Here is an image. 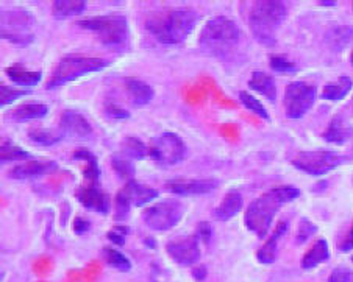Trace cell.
Returning <instances> with one entry per match:
<instances>
[{
  "mask_svg": "<svg viewBox=\"0 0 353 282\" xmlns=\"http://www.w3.org/2000/svg\"><path fill=\"white\" fill-rule=\"evenodd\" d=\"M72 158L77 161L86 162V166L83 167V178L86 181V186H99L100 169L94 153H91L88 149H79L72 153Z\"/></svg>",
  "mask_w": 353,
  "mask_h": 282,
  "instance_id": "25",
  "label": "cell"
},
{
  "mask_svg": "<svg viewBox=\"0 0 353 282\" xmlns=\"http://www.w3.org/2000/svg\"><path fill=\"white\" fill-rule=\"evenodd\" d=\"M86 10L85 0H55L52 3V14L55 19L63 21L68 17L79 16Z\"/></svg>",
  "mask_w": 353,
  "mask_h": 282,
  "instance_id": "28",
  "label": "cell"
},
{
  "mask_svg": "<svg viewBox=\"0 0 353 282\" xmlns=\"http://www.w3.org/2000/svg\"><path fill=\"white\" fill-rule=\"evenodd\" d=\"M121 151L122 156L128 158V160L143 161L149 155V147L138 138H125L121 144Z\"/></svg>",
  "mask_w": 353,
  "mask_h": 282,
  "instance_id": "30",
  "label": "cell"
},
{
  "mask_svg": "<svg viewBox=\"0 0 353 282\" xmlns=\"http://www.w3.org/2000/svg\"><path fill=\"white\" fill-rule=\"evenodd\" d=\"M330 256V251H328V243L325 239H317L316 242L311 245V248L305 252L302 259V268L303 270H311L319 265V263L325 262Z\"/></svg>",
  "mask_w": 353,
  "mask_h": 282,
  "instance_id": "26",
  "label": "cell"
},
{
  "mask_svg": "<svg viewBox=\"0 0 353 282\" xmlns=\"http://www.w3.org/2000/svg\"><path fill=\"white\" fill-rule=\"evenodd\" d=\"M185 209L176 199H164L154 206L147 208L143 214V220L154 231H169L175 228L183 219Z\"/></svg>",
  "mask_w": 353,
  "mask_h": 282,
  "instance_id": "10",
  "label": "cell"
},
{
  "mask_svg": "<svg viewBox=\"0 0 353 282\" xmlns=\"http://www.w3.org/2000/svg\"><path fill=\"white\" fill-rule=\"evenodd\" d=\"M81 206L86 208L88 210H94L102 215H107L110 213V198L99 186H85L80 187L75 193Z\"/></svg>",
  "mask_w": 353,
  "mask_h": 282,
  "instance_id": "15",
  "label": "cell"
},
{
  "mask_svg": "<svg viewBox=\"0 0 353 282\" xmlns=\"http://www.w3.org/2000/svg\"><path fill=\"white\" fill-rule=\"evenodd\" d=\"M123 87H125L127 94L130 96L134 107H145V105H149L155 97V92L152 89V86L138 78H132V76L123 78Z\"/></svg>",
  "mask_w": 353,
  "mask_h": 282,
  "instance_id": "18",
  "label": "cell"
},
{
  "mask_svg": "<svg viewBox=\"0 0 353 282\" xmlns=\"http://www.w3.org/2000/svg\"><path fill=\"white\" fill-rule=\"evenodd\" d=\"M123 192L127 193L128 199H130L132 204L134 206H145L147 203L154 202L155 198H158V191L152 189V187L145 186V184H141L138 181H128V183L122 187Z\"/></svg>",
  "mask_w": 353,
  "mask_h": 282,
  "instance_id": "23",
  "label": "cell"
},
{
  "mask_svg": "<svg viewBox=\"0 0 353 282\" xmlns=\"http://www.w3.org/2000/svg\"><path fill=\"white\" fill-rule=\"evenodd\" d=\"M111 167H113L114 173L119 176L123 181H133L134 175H137V169H134L132 160L122 156V155H114L111 158Z\"/></svg>",
  "mask_w": 353,
  "mask_h": 282,
  "instance_id": "33",
  "label": "cell"
},
{
  "mask_svg": "<svg viewBox=\"0 0 353 282\" xmlns=\"http://www.w3.org/2000/svg\"><path fill=\"white\" fill-rule=\"evenodd\" d=\"M350 63H352V66H353V52H352V55H350Z\"/></svg>",
  "mask_w": 353,
  "mask_h": 282,
  "instance_id": "49",
  "label": "cell"
},
{
  "mask_svg": "<svg viewBox=\"0 0 353 282\" xmlns=\"http://www.w3.org/2000/svg\"><path fill=\"white\" fill-rule=\"evenodd\" d=\"M353 41L352 25H333L325 33V44L333 52H343Z\"/></svg>",
  "mask_w": 353,
  "mask_h": 282,
  "instance_id": "24",
  "label": "cell"
},
{
  "mask_svg": "<svg viewBox=\"0 0 353 282\" xmlns=\"http://www.w3.org/2000/svg\"><path fill=\"white\" fill-rule=\"evenodd\" d=\"M321 5H323V7H334L336 5V2H328V0H325V2H319Z\"/></svg>",
  "mask_w": 353,
  "mask_h": 282,
  "instance_id": "48",
  "label": "cell"
},
{
  "mask_svg": "<svg viewBox=\"0 0 353 282\" xmlns=\"http://www.w3.org/2000/svg\"><path fill=\"white\" fill-rule=\"evenodd\" d=\"M345 156L336 151H302L292 160V166L311 176H323L347 162Z\"/></svg>",
  "mask_w": 353,
  "mask_h": 282,
  "instance_id": "8",
  "label": "cell"
},
{
  "mask_svg": "<svg viewBox=\"0 0 353 282\" xmlns=\"http://www.w3.org/2000/svg\"><path fill=\"white\" fill-rule=\"evenodd\" d=\"M352 262H353V257H352Z\"/></svg>",
  "mask_w": 353,
  "mask_h": 282,
  "instance_id": "50",
  "label": "cell"
},
{
  "mask_svg": "<svg viewBox=\"0 0 353 282\" xmlns=\"http://www.w3.org/2000/svg\"><path fill=\"white\" fill-rule=\"evenodd\" d=\"M103 257H105V261H107L110 267L119 270V272L127 273V272H130V270H132L130 259H128L125 254H122V252H119L114 248H110V246L103 248Z\"/></svg>",
  "mask_w": 353,
  "mask_h": 282,
  "instance_id": "34",
  "label": "cell"
},
{
  "mask_svg": "<svg viewBox=\"0 0 353 282\" xmlns=\"http://www.w3.org/2000/svg\"><path fill=\"white\" fill-rule=\"evenodd\" d=\"M316 232H317V226L314 223H311L308 219H300L297 225V231H296V242L299 245L308 242Z\"/></svg>",
  "mask_w": 353,
  "mask_h": 282,
  "instance_id": "37",
  "label": "cell"
},
{
  "mask_svg": "<svg viewBox=\"0 0 353 282\" xmlns=\"http://www.w3.org/2000/svg\"><path fill=\"white\" fill-rule=\"evenodd\" d=\"M352 281V272L349 268H334L330 278H328V282H350Z\"/></svg>",
  "mask_w": 353,
  "mask_h": 282,
  "instance_id": "43",
  "label": "cell"
},
{
  "mask_svg": "<svg viewBox=\"0 0 353 282\" xmlns=\"http://www.w3.org/2000/svg\"><path fill=\"white\" fill-rule=\"evenodd\" d=\"M338 248H339V251H343V252H349V251L353 250V226L349 229V232L345 234L344 239L341 240Z\"/></svg>",
  "mask_w": 353,
  "mask_h": 282,
  "instance_id": "45",
  "label": "cell"
},
{
  "mask_svg": "<svg viewBox=\"0 0 353 282\" xmlns=\"http://www.w3.org/2000/svg\"><path fill=\"white\" fill-rule=\"evenodd\" d=\"M317 89L305 81H292L285 89V113L290 119H302L316 103Z\"/></svg>",
  "mask_w": 353,
  "mask_h": 282,
  "instance_id": "11",
  "label": "cell"
},
{
  "mask_svg": "<svg viewBox=\"0 0 353 282\" xmlns=\"http://www.w3.org/2000/svg\"><path fill=\"white\" fill-rule=\"evenodd\" d=\"M90 228H91L90 220L83 219V217H75L74 221H72L74 232L79 234V236H81V234H86L88 231H90Z\"/></svg>",
  "mask_w": 353,
  "mask_h": 282,
  "instance_id": "44",
  "label": "cell"
},
{
  "mask_svg": "<svg viewBox=\"0 0 353 282\" xmlns=\"http://www.w3.org/2000/svg\"><path fill=\"white\" fill-rule=\"evenodd\" d=\"M32 94V91L28 89H19V87H11V86H0V105L2 107H8L13 102H16L17 98H21L23 96H28Z\"/></svg>",
  "mask_w": 353,
  "mask_h": 282,
  "instance_id": "36",
  "label": "cell"
},
{
  "mask_svg": "<svg viewBox=\"0 0 353 282\" xmlns=\"http://www.w3.org/2000/svg\"><path fill=\"white\" fill-rule=\"evenodd\" d=\"M127 234H130V229H128L127 226H114L113 229H111V231H108L107 237L114 245L122 246L123 243H125V236H127Z\"/></svg>",
  "mask_w": 353,
  "mask_h": 282,
  "instance_id": "40",
  "label": "cell"
},
{
  "mask_svg": "<svg viewBox=\"0 0 353 282\" xmlns=\"http://www.w3.org/2000/svg\"><path fill=\"white\" fill-rule=\"evenodd\" d=\"M241 209H243V195L239 192L232 191L223 197L219 206L213 210V215L216 220L228 221L233 217H236L241 213Z\"/></svg>",
  "mask_w": 353,
  "mask_h": 282,
  "instance_id": "21",
  "label": "cell"
},
{
  "mask_svg": "<svg viewBox=\"0 0 353 282\" xmlns=\"http://www.w3.org/2000/svg\"><path fill=\"white\" fill-rule=\"evenodd\" d=\"M114 208H116V215H114L116 220H125L127 215L130 214L132 202L128 199L127 193L123 192V189L117 192L116 199H114Z\"/></svg>",
  "mask_w": 353,
  "mask_h": 282,
  "instance_id": "38",
  "label": "cell"
},
{
  "mask_svg": "<svg viewBox=\"0 0 353 282\" xmlns=\"http://www.w3.org/2000/svg\"><path fill=\"white\" fill-rule=\"evenodd\" d=\"M47 114H49V107L46 103H23L11 109L7 116L10 120L23 123L34 119H44Z\"/></svg>",
  "mask_w": 353,
  "mask_h": 282,
  "instance_id": "20",
  "label": "cell"
},
{
  "mask_svg": "<svg viewBox=\"0 0 353 282\" xmlns=\"http://www.w3.org/2000/svg\"><path fill=\"white\" fill-rule=\"evenodd\" d=\"M166 251L175 263L183 267H190L197 263L200 259V246H199V237L194 236H185L170 240L166 245Z\"/></svg>",
  "mask_w": 353,
  "mask_h": 282,
  "instance_id": "12",
  "label": "cell"
},
{
  "mask_svg": "<svg viewBox=\"0 0 353 282\" xmlns=\"http://www.w3.org/2000/svg\"><path fill=\"white\" fill-rule=\"evenodd\" d=\"M270 67H272L275 72H280V74H292L297 70V66L294 64L292 61L286 60L283 56H272L270 58Z\"/></svg>",
  "mask_w": 353,
  "mask_h": 282,
  "instance_id": "39",
  "label": "cell"
},
{
  "mask_svg": "<svg viewBox=\"0 0 353 282\" xmlns=\"http://www.w3.org/2000/svg\"><path fill=\"white\" fill-rule=\"evenodd\" d=\"M241 32L236 22L225 16H216L202 28L199 36L200 50L213 58H227L239 44Z\"/></svg>",
  "mask_w": 353,
  "mask_h": 282,
  "instance_id": "3",
  "label": "cell"
},
{
  "mask_svg": "<svg viewBox=\"0 0 353 282\" xmlns=\"http://www.w3.org/2000/svg\"><path fill=\"white\" fill-rule=\"evenodd\" d=\"M322 138L330 144L344 145L353 138V127L352 123L345 119L344 116L336 114L328 123L327 130L323 131Z\"/></svg>",
  "mask_w": 353,
  "mask_h": 282,
  "instance_id": "17",
  "label": "cell"
},
{
  "mask_svg": "<svg viewBox=\"0 0 353 282\" xmlns=\"http://www.w3.org/2000/svg\"><path fill=\"white\" fill-rule=\"evenodd\" d=\"M249 87L250 89L256 91L261 94L263 97H266L269 102H275L276 100V86L275 81L270 75L264 72H254L249 80Z\"/></svg>",
  "mask_w": 353,
  "mask_h": 282,
  "instance_id": "27",
  "label": "cell"
},
{
  "mask_svg": "<svg viewBox=\"0 0 353 282\" xmlns=\"http://www.w3.org/2000/svg\"><path fill=\"white\" fill-rule=\"evenodd\" d=\"M58 131L63 134V138L85 139L88 136H91L92 128L83 114H80L77 111L72 109H66L61 113L60 128H58Z\"/></svg>",
  "mask_w": 353,
  "mask_h": 282,
  "instance_id": "14",
  "label": "cell"
},
{
  "mask_svg": "<svg viewBox=\"0 0 353 282\" xmlns=\"http://www.w3.org/2000/svg\"><path fill=\"white\" fill-rule=\"evenodd\" d=\"M110 66V61L103 60V58H91V56H66L58 63L54 72H52L50 78L47 80L46 87L47 89H57L64 85L70 83L81 78V76L90 75L94 72H100V70L107 69Z\"/></svg>",
  "mask_w": 353,
  "mask_h": 282,
  "instance_id": "5",
  "label": "cell"
},
{
  "mask_svg": "<svg viewBox=\"0 0 353 282\" xmlns=\"http://www.w3.org/2000/svg\"><path fill=\"white\" fill-rule=\"evenodd\" d=\"M149 156L161 167L175 166L185 160L186 145L179 134L170 131L161 133L160 136L152 139Z\"/></svg>",
  "mask_w": 353,
  "mask_h": 282,
  "instance_id": "9",
  "label": "cell"
},
{
  "mask_svg": "<svg viewBox=\"0 0 353 282\" xmlns=\"http://www.w3.org/2000/svg\"><path fill=\"white\" fill-rule=\"evenodd\" d=\"M239 100H241V103H243L244 107L250 111V113H254L255 116L261 117L263 120H269V119H270L269 113L266 111V108L263 107V103H261L260 100H258L256 97L252 96L250 92L241 91V92H239Z\"/></svg>",
  "mask_w": 353,
  "mask_h": 282,
  "instance_id": "35",
  "label": "cell"
},
{
  "mask_svg": "<svg viewBox=\"0 0 353 282\" xmlns=\"http://www.w3.org/2000/svg\"><path fill=\"white\" fill-rule=\"evenodd\" d=\"M207 267L205 265H197V267H194V270H192V278L196 279V281H203L205 278H207Z\"/></svg>",
  "mask_w": 353,
  "mask_h": 282,
  "instance_id": "46",
  "label": "cell"
},
{
  "mask_svg": "<svg viewBox=\"0 0 353 282\" xmlns=\"http://www.w3.org/2000/svg\"><path fill=\"white\" fill-rule=\"evenodd\" d=\"M219 187V181L214 178H200V180H186L175 178L166 183V189L180 197H196L207 195Z\"/></svg>",
  "mask_w": 353,
  "mask_h": 282,
  "instance_id": "13",
  "label": "cell"
},
{
  "mask_svg": "<svg viewBox=\"0 0 353 282\" xmlns=\"http://www.w3.org/2000/svg\"><path fill=\"white\" fill-rule=\"evenodd\" d=\"M5 74H7L8 78L13 81L17 86L23 87H33L41 83L43 80V72L39 70H28L22 66V64H13V66H8L5 69Z\"/></svg>",
  "mask_w": 353,
  "mask_h": 282,
  "instance_id": "22",
  "label": "cell"
},
{
  "mask_svg": "<svg viewBox=\"0 0 353 282\" xmlns=\"http://www.w3.org/2000/svg\"><path fill=\"white\" fill-rule=\"evenodd\" d=\"M288 16V8L283 2L276 0H260L252 5L249 13V27L254 38L263 45H274L276 32Z\"/></svg>",
  "mask_w": 353,
  "mask_h": 282,
  "instance_id": "4",
  "label": "cell"
},
{
  "mask_svg": "<svg viewBox=\"0 0 353 282\" xmlns=\"http://www.w3.org/2000/svg\"><path fill=\"white\" fill-rule=\"evenodd\" d=\"M77 25L83 30L96 33L105 45L123 47L128 43V23L123 14L114 13L91 17V19L79 21Z\"/></svg>",
  "mask_w": 353,
  "mask_h": 282,
  "instance_id": "6",
  "label": "cell"
},
{
  "mask_svg": "<svg viewBox=\"0 0 353 282\" xmlns=\"http://www.w3.org/2000/svg\"><path fill=\"white\" fill-rule=\"evenodd\" d=\"M299 195L300 191L294 186H280L264 192L263 195L254 199L245 210L244 223L247 229L256 234L260 239H264L268 236L269 228L279 209L290 202H294Z\"/></svg>",
  "mask_w": 353,
  "mask_h": 282,
  "instance_id": "2",
  "label": "cell"
},
{
  "mask_svg": "<svg viewBox=\"0 0 353 282\" xmlns=\"http://www.w3.org/2000/svg\"><path fill=\"white\" fill-rule=\"evenodd\" d=\"M288 231V223L286 221H279L274 229L272 236H270L266 242L261 245V248L256 252V259L260 261L264 265H270L276 259V245H279V240L285 236Z\"/></svg>",
  "mask_w": 353,
  "mask_h": 282,
  "instance_id": "19",
  "label": "cell"
},
{
  "mask_svg": "<svg viewBox=\"0 0 353 282\" xmlns=\"http://www.w3.org/2000/svg\"><path fill=\"white\" fill-rule=\"evenodd\" d=\"M105 113H107V116L113 117V119H119V120H125L130 117V113H128L127 109L117 107L116 103H108L107 108H105Z\"/></svg>",
  "mask_w": 353,
  "mask_h": 282,
  "instance_id": "41",
  "label": "cell"
},
{
  "mask_svg": "<svg viewBox=\"0 0 353 282\" xmlns=\"http://www.w3.org/2000/svg\"><path fill=\"white\" fill-rule=\"evenodd\" d=\"M144 243L149 246V248H157V242H155V239H152V237H147V239H144Z\"/></svg>",
  "mask_w": 353,
  "mask_h": 282,
  "instance_id": "47",
  "label": "cell"
},
{
  "mask_svg": "<svg viewBox=\"0 0 353 282\" xmlns=\"http://www.w3.org/2000/svg\"><path fill=\"white\" fill-rule=\"evenodd\" d=\"M353 87V81L349 76H339L338 81L323 86L321 97L328 102H341L344 100Z\"/></svg>",
  "mask_w": 353,
  "mask_h": 282,
  "instance_id": "29",
  "label": "cell"
},
{
  "mask_svg": "<svg viewBox=\"0 0 353 282\" xmlns=\"http://www.w3.org/2000/svg\"><path fill=\"white\" fill-rule=\"evenodd\" d=\"M33 25L34 17L30 11L23 8H13L2 11V21H0V27H2V39L8 41V43L26 47L34 43L33 34Z\"/></svg>",
  "mask_w": 353,
  "mask_h": 282,
  "instance_id": "7",
  "label": "cell"
},
{
  "mask_svg": "<svg viewBox=\"0 0 353 282\" xmlns=\"http://www.w3.org/2000/svg\"><path fill=\"white\" fill-rule=\"evenodd\" d=\"M58 169V164L54 161H28L26 164H17L8 172L11 180H30L38 178V176L49 175L55 172Z\"/></svg>",
  "mask_w": 353,
  "mask_h": 282,
  "instance_id": "16",
  "label": "cell"
},
{
  "mask_svg": "<svg viewBox=\"0 0 353 282\" xmlns=\"http://www.w3.org/2000/svg\"><path fill=\"white\" fill-rule=\"evenodd\" d=\"M32 153L21 149V147L14 145L11 140L3 139L2 140V150H0V161L2 164L11 162V161H32Z\"/></svg>",
  "mask_w": 353,
  "mask_h": 282,
  "instance_id": "32",
  "label": "cell"
},
{
  "mask_svg": "<svg viewBox=\"0 0 353 282\" xmlns=\"http://www.w3.org/2000/svg\"><path fill=\"white\" fill-rule=\"evenodd\" d=\"M28 139L32 140L33 144L41 145V147H50L55 145L63 140V134L60 131H52V130H46L43 127H33L28 130L27 133Z\"/></svg>",
  "mask_w": 353,
  "mask_h": 282,
  "instance_id": "31",
  "label": "cell"
},
{
  "mask_svg": "<svg viewBox=\"0 0 353 282\" xmlns=\"http://www.w3.org/2000/svg\"><path fill=\"white\" fill-rule=\"evenodd\" d=\"M196 236L199 240H202L203 243H210L211 236H213V229H211V225L208 221H200L196 229Z\"/></svg>",
  "mask_w": 353,
  "mask_h": 282,
  "instance_id": "42",
  "label": "cell"
},
{
  "mask_svg": "<svg viewBox=\"0 0 353 282\" xmlns=\"http://www.w3.org/2000/svg\"><path fill=\"white\" fill-rule=\"evenodd\" d=\"M199 14L192 8H170L150 14L145 21V30L161 44H181L190 38L197 25Z\"/></svg>",
  "mask_w": 353,
  "mask_h": 282,
  "instance_id": "1",
  "label": "cell"
}]
</instances>
